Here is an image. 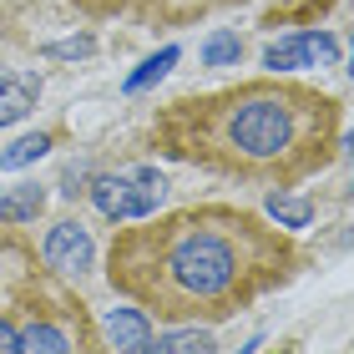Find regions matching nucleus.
I'll return each instance as SVG.
<instances>
[{
	"label": "nucleus",
	"mask_w": 354,
	"mask_h": 354,
	"mask_svg": "<svg viewBox=\"0 0 354 354\" xmlns=\"http://www.w3.org/2000/svg\"><path fill=\"white\" fill-rule=\"evenodd\" d=\"M142 228L111 238L106 279L157 319H228L288 273L294 248L243 207H183L167 218H137Z\"/></svg>",
	"instance_id": "f257e3e1"
},
{
	"label": "nucleus",
	"mask_w": 354,
	"mask_h": 354,
	"mask_svg": "<svg viewBox=\"0 0 354 354\" xmlns=\"http://www.w3.org/2000/svg\"><path fill=\"white\" fill-rule=\"evenodd\" d=\"M339 111L299 82H243L233 91L187 96L157 117V142L177 162H198L243 183H299L324 167Z\"/></svg>",
	"instance_id": "f03ea898"
},
{
	"label": "nucleus",
	"mask_w": 354,
	"mask_h": 354,
	"mask_svg": "<svg viewBox=\"0 0 354 354\" xmlns=\"http://www.w3.org/2000/svg\"><path fill=\"white\" fill-rule=\"evenodd\" d=\"M15 334H21V354H102L82 304L46 279L26 299V319L15 324Z\"/></svg>",
	"instance_id": "7ed1b4c3"
},
{
	"label": "nucleus",
	"mask_w": 354,
	"mask_h": 354,
	"mask_svg": "<svg viewBox=\"0 0 354 354\" xmlns=\"http://www.w3.org/2000/svg\"><path fill=\"white\" fill-rule=\"evenodd\" d=\"M162 177L152 167H127V172H111V177H96L91 183V207L111 223H137V218H152V207L162 203Z\"/></svg>",
	"instance_id": "20e7f679"
},
{
	"label": "nucleus",
	"mask_w": 354,
	"mask_h": 354,
	"mask_svg": "<svg viewBox=\"0 0 354 354\" xmlns=\"http://www.w3.org/2000/svg\"><path fill=\"white\" fill-rule=\"evenodd\" d=\"M41 259L51 273H61V279H82V273L91 268V233L82 228V223H56L51 233H46V248Z\"/></svg>",
	"instance_id": "39448f33"
},
{
	"label": "nucleus",
	"mask_w": 354,
	"mask_h": 354,
	"mask_svg": "<svg viewBox=\"0 0 354 354\" xmlns=\"http://www.w3.org/2000/svg\"><path fill=\"white\" fill-rule=\"evenodd\" d=\"M41 273L26 259V248L15 243L10 233H0V314L10 319V309H26V299L36 294Z\"/></svg>",
	"instance_id": "423d86ee"
},
{
	"label": "nucleus",
	"mask_w": 354,
	"mask_h": 354,
	"mask_svg": "<svg viewBox=\"0 0 354 354\" xmlns=\"http://www.w3.org/2000/svg\"><path fill=\"white\" fill-rule=\"evenodd\" d=\"M339 56V46H334V36H319V30H309V36H294V41H279L263 51V66L279 76V71H299V66H319V61H334Z\"/></svg>",
	"instance_id": "0eeeda50"
},
{
	"label": "nucleus",
	"mask_w": 354,
	"mask_h": 354,
	"mask_svg": "<svg viewBox=\"0 0 354 354\" xmlns=\"http://www.w3.org/2000/svg\"><path fill=\"white\" fill-rule=\"evenodd\" d=\"M106 334H111V349L137 354L142 344L152 339V324H147V314H142V309H111L106 314Z\"/></svg>",
	"instance_id": "6e6552de"
},
{
	"label": "nucleus",
	"mask_w": 354,
	"mask_h": 354,
	"mask_svg": "<svg viewBox=\"0 0 354 354\" xmlns=\"http://www.w3.org/2000/svg\"><path fill=\"white\" fill-rule=\"evenodd\" d=\"M41 96V76H0V127L21 122Z\"/></svg>",
	"instance_id": "1a4fd4ad"
},
{
	"label": "nucleus",
	"mask_w": 354,
	"mask_h": 354,
	"mask_svg": "<svg viewBox=\"0 0 354 354\" xmlns=\"http://www.w3.org/2000/svg\"><path fill=\"white\" fill-rule=\"evenodd\" d=\"M46 207V192L36 183H26V187H10V192H0V223H36V213Z\"/></svg>",
	"instance_id": "9d476101"
},
{
	"label": "nucleus",
	"mask_w": 354,
	"mask_h": 354,
	"mask_svg": "<svg viewBox=\"0 0 354 354\" xmlns=\"http://www.w3.org/2000/svg\"><path fill=\"white\" fill-rule=\"evenodd\" d=\"M137 354H213V334H207V329H172L157 344L147 339Z\"/></svg>",
	"instance_id": "9b49d317"
},
{
	"label": "nucleus",
	"mask_w": 354,
	"mask_h": 354,
	"mask_svg": "<svg viewBox=\"0 0 354 354\" xmlns=\"http://www.w3.org/2000/svg\"><path fill=\"white\" fill-rule=\"evenodd\" d=\"M268 218L279 223V228H309L314 207H309V198H288V192H273V198H268Z\"/></svg>",
	"instance_id": "f8f14e48"
},
{
	"label": "nucleus",
	"mask_w": 354,
	"mask_h": 354,
	"mask_svg": "<svg viewBox=\"0 0 354 354\" xmlns=\"http://www.w3.org/2000/svg\"><path fill=\"white\" fill-rule=\"evenodd\" d=\"M46 152H51V137H46V132L21 137V142H10V147L0 152V172H15V167H26V162H41Z\"/></svg>",
	"instance_id": "ddd939ff"
},
{
	"label": "nucleus",
	"mask_w": 354,
	"mask_h": 354,
	"mask_svg": "<svg viewBox=\"0 0 354 354\" xmlns=\"http://www.w3.org/2000/svg\"><path fill=\"white\" fill-rule=\"evenodd\" d=\"M172 61H177V46H167V51H157L152 61H142V71H132V76H127V91H147L152 82H162Z\"/></svg>",
	"instance_id": "4468645a"
},
{
	"label": "nucleus",
	"mask_w": 354,
	"mask_h": 354,
	"mask_svg": "<svg viewBox=\"0 0 354 354\" xmlns=\"http://www.w3.org/2000/svg\"><path fill=\"white\" fill-rule=\"evenodd\" d=\"M238 56H243V41L228 36V30H218V36L203 46V61H207V66H238Z\"/></svg>",
	"instance_id": "2eb2a0df"
},
{
	"label": "nucleus",
	"mask_w": 354,
	"mask_h": 354,
	"mask_svg": "<svg viewBox=\"0 0 354 354\" xmlns=\"http://www.w3.org/2000/svg\"><path fill=\"white\" fill-rule=\"evenodd\" d=\"M0 354H21V334H15V319L0 314Z\"/></svg>",
	"instance_id": "dca6fc26"
}]
</instances>
